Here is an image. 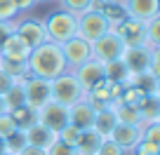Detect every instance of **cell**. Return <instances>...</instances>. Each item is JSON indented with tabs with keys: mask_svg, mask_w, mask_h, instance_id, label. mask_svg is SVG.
Wrapping results in <instances>:
<instances>
[{
	"mask_svg": "<svg viewBox=\"0 0 160 155\" xmlns=\"http://www.w3.org/2000/svg\"><path fill=\"white\" fill-rule=\"evenodd\" d=\"M10 118L14 120L17 129H26V127H31L33 122H38V110H33L31 106H17V108L10 110Z\"/></svg>",
	"mask_w": 160,
	"mask_h": 155,
	"instance_id": "22",
	"label": "cell"
},
{
	"mask_svg": "<svg viewBox=\"0 0 160 155\" xmlns=\"http://www.w3.org/2000/svg\"><path fill=\"white\" fill-rule=\"evenodd\" d=\"M94 115H97V110L87 104V99H82V101H78V104H73L68 108V125H73L75 129H80V132L92 129Z\"/></svg>",
	"mask_w": 160,
	"mask_h": 155,
	"instance_id": "15",
	"label": "cell"
},
{
	"mask_svg": "<svg viewBox=\"0 0 160 155\" xmlns=\"http://www.w3.org/2000/svg\"><path fill=\"white\" fill-rule=\"evenodd\" d=\"M59 5H61V10H66V12L78 17V14H82V12L92 10V7L97 5V0H59Z\"/></svg>",
	"mask_w": 160,
	"mask_h": 155,
	"instance_id": "28",
	"label": "cell"
},
{
	"mask_svg": "<svg viewBox=\"0 0 160 155\" xmlns=\"http://www.w3.org/2000/svg\"><path fill=\"white\" fill-rule=\"evenodd\" d=\"M78 136H80V129H75L73 125H66L61 132H57V139L68 143V146H73V148H75V143H78Z\"/></svg>",
	"mask_w": 160,
	"mask_h": 155,
	"instance_id": "33",
	"label": "cell"
},
{
	"mask_svg": "<svg viewBox=\"0 0 160 155\" xmlns=\"http://www.w3.org/2000/svg\"><path fill=\"white\" fill-rule=\"evenodd\" d=\"M14 33V21H0V47L7 40V35Z\"/></svg>",
	"mask_w": 160,
	"mask_h": 155,
	"instance_id": "37",
	"label": "cell"
},
{
	"mask_svg": "<svg viewBox=\"0 0 160 155\" xmlns=\"http://www.w3.org/2000/svg\"><path fill=\"white\" fill-rule=\"evenodd\" d=\"M111 28H113V24H111L97 7H92V10L78 14V31H75V35L82 38V40H87V42H94L97 38L108 33Z\"/></svg>",
	"mask_w": 160,
	"mask_h": 155,
	"instance_id": "4",
	"label": "cell"
},
{
	"mask_svg": "<svg viewBox=\"0 0 160 155\" xmlns=\"http://www.w3.org/2000/svg\"><path fill=\"white\" fill-rule=\"evenodd\" d=\"M24 134H26V143H28L31 148L42 150V153H45V150L57 141V134H54V132L47 129V127L40 125V122H33L31 127H26Z\"/></svg>",
	"mask_w": 160,
	"mask_h": 155,
	"instance_id": "16",
	"label": "cell"
},
{
	"mask_svg": "<svg viewBox=\"0 0 160 155\" xmlns=\"http://www.w3.org/2000/svg\"><path fill=\"white\" fill-rule=\"evenodd\" d=\"M2 101H5L7 113H10L12 108H17V106H24V104H26V94H24V78H19V80H17L14 85H12L10 90L2 94Z\"/></svg>",
	"mask_w": 160,
	"mask_h": 155,
	"instance_id": "23",
	"label": "cell"
},
{
	"mask_svg": "<svg viewBox=\"0 0 160 155\" xmlns=\"http://www.w3.org/2000/svg\"><path fill=\"white\" fill-rule=\"evenodd\" d=\"M144 35H146V45L151 50H160V14L144 24Z\"/></svg>",
	"mask_w": 160,
	"mask_h": 155,
	"instance_id": "26",
	"label": "cell"
},
{
	"mask_svg": "<svg viewBox=\"0 0 160 155\" xmlns=\"http://www.w3.org/2000/svg\"><path fill=\"white\" fill-rule=\"evenodd\" d=\"M141 139L151 141V143H160V120L158 122H146L141 127Z\"/></svg>",
	"mask_w": 160,
	"mask_h": 155,
	"instance_id": "31",
	"label": "cell"
},
{
	"mask_svg": "<svg viewBox=\"0 0 160 155\" xmlns=\"http://www.w3.org/2000/svg\"><path fill=\"white\" fill-rule=\"evenodd\" d=\"M35 2H47V0H35Z\"/></svg>",
	"mask_w": 160,
	"mask_h": 155,
	"instance_id": "41",
	"label": "cell"
},
{
	"mask_svg": "<svg viewBox=\"0 0 160 155\" xmlns=\"http://www.w3.org/2000/svg\"><path fill=\"white\" fill-rule=\"evenodd\" d=\"M17 2V7H19V12H28V10H33L38 2L35 0H14Z\"/></svg>",
	"mask_w": 160,
	"mask_h": 155,
	"instance_id": "38",
	"label": "cell"
},
{
	"mask_svg": "<svg viewBox=\"0 0 160 155\" xmlns=\"http://www.w3.org/2000/svg\"><path fill=\"white\" fill-rule=\"evenodd\" d=\"M50 99L66 106V108H71L73 104L85 99V92H82L80 82L75 80V75L71 70H66V73L57 75L54 80H50Z\"/></svg>",
	"mask_w": 160,
	"mask_h": 155,
	"instance_id": "2",
	"label": "cell"
},
{
	"mask_svg": "<svg viewBox=\"0 0 160 155\" xmlns=\"http://www.w3.org/2000/svg\"><path fill=\"white\" fill-rule=\"evenodd\" d=\"M104 139L106 136H101L94 129H82L78 136V143H75V150H78V155H97V150H99Z\"/></svg>",
	"mask_w": 160,
	"mask_h": 155,
	"instance_id": "18",
	"label": "cell"
},
{
	"mask_svg": "<svg viewBox=\"0 0 160 155\" xmlns=\"http://www.w3.org/2000/svg\"><path fill=\"white\" fill-rule=\"evenodd\" d=\"M71 73L75 75V80L80 82V87H82V92H90L94 85H99L101 80H106V73H104V64L97 59H87L85 64H80L78 68H73Z\"/></svg>",
	"mask_w": 160,
	"mask_h": 155,
	"instance_id": "10",
	"label": "cell"
},
{
	"mask_svg": "<svg viewBox=\"0 0 160 155\" xmlns=\"http://www.w3.org/2000/svg\"><path fill=\"white\" fill-rule=\"evenodd\" d=\"M113 31L120 35V40L125 42V47H141L146 45V35H144V24L137 19H122L120 24L113 26ZM148 47V45H146Z\"/></svg>",
	"mask_w": 160,
	"mask_h": 155,
	"instance_id": "13",
	"label": "cell"
},
{
	"mask_svg": "<svg viewBox=\"0 0 160 155\" xmlns=\"http://www.w3.org/2000/svg\"><path fill=\"white\" fill-rule=\"evenodd\" d=\"M26 70H28V75L42 78V80H54L57 75L66 73L68 68H66L64 54H61V45L45 40L42 45L33 47L26 59Z\"/></svg>",
	"mask_w": 160,
	"mask_h": 155,
	"instance_id": "1",
	"label": "cell"
},
{
	"mask_svg": "<svg viewBox=\"0 0 160 155\" xmlns=\"http://www.w3.org/2000/svg\"><path fill=\"white\" fill-rule=\"evenodd\" d=\"M160 54V50H151V47L141 45V47H127L125 54H122V61H125L127 70H130V78H137V75L148 73L151 61Z\"/></svg>",
	"mask_w": 160,
	"mask_h": 155,
	"instance_id": "6",
	"label": "cell"
},
{
	"mask_svg": "<svg viewBox=\"0 0 160 155\" xmlns=\"http://www.w3.org/2000/svg\"><path fill=\"white\" fill-rule=\"evenodd\" d=\"M17 80H19V78H14V75H10L7 70H2V68H0V96L5 94V92L10 90V87L14 85Z\"/></svg>",
	"mask_w": 160,
	"mask_h": 155,
	"instance_id": "36",
	"label": "cell"
},
{
	"mask_svg": "<svg viewBox=\"0 0 160 155\" xmlns=\"http://www.w3.org/2000/svg\"><path fill=\"white\" fill-rule=\"evenodd\" d=\"M97 10L101 12V14L106 17V19L111 21V24H120V21L125 19V10H122V5L120 2H113V0H106V2H97Z\"/></svg>",
	"mask_w": 160,
	"mask_h": 155,
	"instance_id": "25",
	"label": "cell"
},
{
	"mask_svg": "<svg viewBox=\"0 0 160 155\" xmlns=\"http://www.w3.org/2000/svg\"><path fill=\"white\" fill-rule=\"evenodd\" d=\"M17 14H19V7L14 0H0V21H14Z\"/></svg>",
	"mask_w": 160,
	"mask_h": 155,
	"instance_id": "30",
	"label": "cell"
},
{
	"mask_svg": "<svg viewBox=\"0 0 160 155\" xmlns=\"http://www.w3.org/2000/svg\"><path fill=\"white\" fill-rule=\"evenodd\" d=\"M38 122L45 125L47 129H52L57 134V132H61L66 125H68V108L50 99L42 108L38 110Z\"/></svg>",
	"mask_w": 160,
	"mask_h": 155,
	"instance_id": "9",
	"label": "cell"
},
{
	"mask_svg": "<svg viewBox=\"0 0 160 155\" xmlns=\"http://www.w3.org/2000/svg\"><path fill=\"white\" fill-rule=\"evenodd\" d=\"M90 45H92V59L101 61V64H111L115 59H122V54L127 50L125 42L120 40V35L113 28L108 33H104L101 38H97L94 42H90Z\"/></svg>",
	"mask_w": 160,
	"mask_h": 155,
	"instance_id": "5",
	"label": "cell"
},
{
	"mask_svg": "<svg viewBox=\"0 0 160 155\" xmlns=\"http://www.w3.org/2000/svg\"><path fill=\"white\" fill-rule=\"evenodd\" d=\"M42 26H45L47 40L61 45V42H66L68 38L75 35V31H78V17L66 12V10H57L42 21Z\"/></svg>",
	"mask_w": 160,
	"mask_h": 155,
	"instance_id": "3",
	"label": "cell"
},
{
	"mask_svg": "<svg viewBox=\"0 0 160 155\" xmlns=\"http://www.w3.org/2000/svg\"><path fill=\"white\" fill-rule=\"evenodd\" d=\"M132 155H160V143H151L146 139H139L132 148Z\"/></svg>",
	"mask_w": 160,
	"mask_h": 155,
	"instance_id": "29",
	"label": "cell"
},
{
	"mask_svg": "<svg viewBox=\"0 0 160 155\" xmlns=\"http://www.w3.org/2000/svg\"><path fill=\"white\" fill-rule=\"evenodd\" d=\"M137 110H139V115H141V122H158L160 120V101H158V96L155 94H144L141 96V101L137 104Z\"/></svg>",
	"mask_w": 160,
	"mask_h": 155,
	"instance_id": "20",
	"label": "cell"
},
{
	"mask_svg": "<svg viewBox=\"0 0 160 155\" xmlns=\"http://www.w3.org/2000/svg\"><path fill=\"white\" fill-rule=\"evenodd\" d=\"M0 155H7L5 153V139H0Z\"/></svg>",
	"mask_w": 160,
	"mask_h": 155,
	"instance_id": "39",
	"label": "cell"
},
{
	"mask_svg": "<svg viewBox=\"0 0 160 155\" xmlns=\"http://www.w3.org/2000/svg\"><path fill=\"white\" fill-rule=\"evenodd\" d=\"M31 54V47L26 45V40L19 33H10L7 40L0 47V59L2 61H12V64H26Z\"/></svg>",
	"mask_w": 160,
	"mask_h": 155,
	"instance_id": "12",
	"label": "cell"
},
{
	"mask_svg": "<svg viewBox=\"0 0 160 155\" xmlns=\"http://www.w3.org/2000/svg\"><path fill=\"white\" fill-rule=\"evenodd\" d=\"M0 113H7V108H5V101H2V96H0Z\"/></svg>",
	"mask_w": 160,
	"mask_h": 155,
	"instance_id": "40",
	"label": "cell"
},
{
	"mask_svg": "<svg viewBox=\"0 0 160 155\" xmlns=\"http://www.w3.org/2000/svg\"><path fill=\"white\" fill-rule=\"evenodd\" d=\"M97 155H127V150L106 136V139L101 141V146H99V150H97Z\"/></svg>",
	"mask_w": 160,
	"mask_h": 155,
	"instance_id": "32",
	"label": "cell"
},
{
	"mask_svg": "<svg viewBox=\"0 0 160 155\" xmlns=\"http://www.w3.org/2000/svg\"><path fill=\"white\" fill-rule=\"evenodd\" d=\"M26 146H28V143H26L24 129H14V132L5 139V153H7V155H19Z\"/></svg>",
	"mask_w": 160,
	"mask_h": 155,
	"instance_id": "27",
	"label": "cell"
},
{
	"mask_svg": "<svg viewBox=\"0 0 160 155\" xmlns=\"http://www.w3.org/2000/svg\"><path fill=\"white\" fill-rule=\"evenodd\" d=\"M115 115H118V122L122 125H137V127H144L141 122V115L137 110V106H125V104H113Z\"/></svg>",
	"mask_w": 160,
	"mask_h": 155,
	"instance_id": "24",
	"label": "cell"
},
{
	"mask_svg": "<svg viewBox=\"0 0 160 155\" xmlns=\"http://www.w3.org/2000/svg\"><path fill=\"white\" fill-rule=\"evenodd\" d=\"M24 94H26V106H31L33 110H40L50 101V80H42V78H35V75H26Z\"/></svg>",
	"mask_w": 160,
	"mask_h": 155,
	"instance_id": "8",
	"label": "cell"
},
{
	"mask_svg": "<svg viewBox=\"0 0 160 155\" xmlns=\"http://www.w3.org/2000/svg\"><path fill=\"white\" fill-rule=\"evenodd\" d=\"M122 10L127 19H137L146 24L160 14V0H122Z\"/></svg>",
	"mask_w": 160,
	"mask_h": 155,
	"instance_id": "11",
	"label": "cell"
},
{
	"mask_svg": "<svg viewBox=\"0 0 160 155\" xmlns=\"http://www.w3.org/2000/svg\"><path fill=\"white\" fill-rule=\"evenodd\" d=\"M111 141H115L118 146H122L125 150H132L134 148V143L141 139V127L137 125H122V122H118V125L113 127V132L108 134Z\"/></svg>",
	"mask_w": 160,
	"mask_h": 155,
	"instance_id": "17",
	"label": "cell"
},
{
	"mask_svg": "<svg viewBox=\"0 0 160 155\" xmlns=\"http://www.w3.org/2000/svg\"><path fill=\"white\" fill-rule=\"evenodd\" d=\"M115 125H118V115H115V108H113V106H106V108H99V110H97L92 129L99 132L101 136H108L111 132H113Z\"/></svg>",
	"mask_w": 160,
	"mask_h": 155,
	"instance_id": "19",
	"label": "cell"
},
{
	"mask_svg": "<svg viewBox=\"0 0 160 155\" xmlns=\"http://www.w3.org/2000/svg\"><path fill=\"white\" fill-rule=\"evenodd\" d=\"M97 2H106V0H97Z\"/></svg>",
	"mask_w": 160,
	"mask_h": 155,
	"instance_id": "42",
	"label": "cell"
},
{
	"mask_svg": "<svg viewBox=\"0 0 160 155\" xmlns=\"http://www.w3.org/2000/svg\"><path fill=\"white\" fill-rule=\"evenodd\" d=\"M61 54H64L66 68L73 70L80 64H85L87 59H92V45L82 38H78V35H73L66 42H61Z\"/></svg>",
	"mask_w": 160,
	"mask_h": 155,
	"instance_id": "7",
	"label": "cell"
},
{
	"mask_svg": "<svg viewBox=\"0 0 160 155\" xmlns=\"http://www.w3.org/2000/svg\"><path fill=\"white\" fill-rule=\"evenodd\" d=\"M14 33H19L21 38L26 40V45L33 50V47L42 45L47 40V33H45V26L40 19H21L14 21Z\"/></svg>",
	"mask_w": 160,
	"mask_h": 155,
	"instance_id": "14",
	"label": "cell"
},
{
	"mask_svg": "<svg viewBox=\"0 0 160 155\" xmlns=\"http://www.w3.org/2000/svg\"><path fill=\"white\" fill-rule=\"evenodd\" d=\"M104 73H106V80L122 82V85H130L132 82L130 70H127V66H125L122 59H115V61H111V64H104Z\"/></svg>",
	"mask_w": 160,
	"mask_h": 155,
	"instance_id": "21",
	"label": "cell"
},
{
	"mask_svg": "<svg viewBox=\"0 0 160 155\" xmlns=\"http://www.w3.org/2000/svg\"><path fill=\"white\" fill-rule=\"evenodd\" d=\"M14 129H17V125L10 118V113H0V139H7Z\"/></svg>",
	"mask_w": 160,
	"mask_h": 155,
	"instance_id": "35",
	"label": "cell"
},
{
	"mask_svg": "<svg viewBox=\"0 0 160 155\" xmlns=\"http://www.w3.org/2000/svg\"><path fill=\"white\" fill-rule=\"evenodd\" d=\"M45 155H78V150H75L73 146H68V143H64V141L57 139L54 143L45 150Z\"/></svg>",
	"mask_w": 160,
	"mask_h": 155,
	"instance_id": "34",
	"label": "cell"
}]
</instances>
